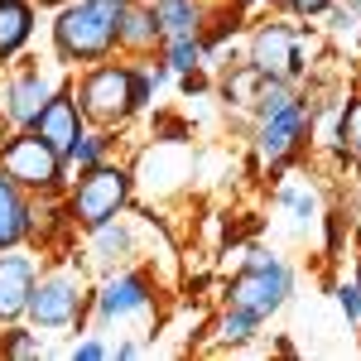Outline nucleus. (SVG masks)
Returning a JSON list of instances; mask_svg holds the SVG:
<instances>
[{
  "label": "nucleus",
  "mask_w": 361,
  "mask_h": 361,
  "mask_svg": "<svg viewBox=\"0 0 361 361\" xmlns=\"http://www.w3.org/2000/svg\"><path fill=\"white\" fill-rule=\"evenodd\" d=\"M121 15L126 0H78L73 10H63L54 25L58 54L63 58H106L111 44L121 39Z\"/></svg>",
  "instance_id": "f257e3e1"
},
{
  "label": "nucleus",
  "mask_w": 361,
  "mask_h": 361,
  "mask_svg": "<svg viewBox=\"0 0 361 361\" xmlns=\"http://www.w3.org/2000/svg\"><path fill=\"white\" fill-rule=\"evenodd\" d=\"M284 294H289V270L270 255H250L241 279L231 284V308H241L250 318H265L284 304Z\"/></svg>",
  "instance_id": "f03ea898"
},
{
  "label": "nucleus",
  "mask_w": 361,
  "mask_h": 361,
  "mask_svg": "<svg viewBox=\"0 0 361 361\" xmlns=\"http://www.w3.org/2000/svg\"><path fill=\"white\" fill-rule=\"evenodd\" d=\"M135 106H140L135 73H126V68H97V73L82 82V116L102 121V126L126 121Z\"/></svg>",
  "instance_id": "7ed1b4c3"
},
{
  "label": "nucleus",
  "mask_w": 361,
  "mask_h": 361,
  "mask_svg": "<svg viewBox=\"0 0 361 361\" xmlns=\"http://www.w3.org/2000/svg\"><path fill=\"white\" fill-rule=\"evenodd\" d=\"M121 202H126V173L111 164H92L87 178L78 183V193H73V217L87 226H106Z\"/></svg>",
  "instance_id": "20e7f679"
},
{
  "label": "nucleus",
  "mask_w": 361,
  "mask_h": 361,
  "mask_svg": "<svg viewBox=\"0 0 361 361\" xmlns=\"http://www.w3.org/2000/svg\"><path fill=\"white\" fill-rule=\"evenodd\" d=\"M0 169H5L15 183H25V188H54V183H58V169H63V154H58L49 140L20 135V140H10V145H5Z\"/></svg>",
  "instance_id": "39448f33"
},
{
  "label": "nucleus",
  "mask_w": 361,
  "mask_h": 361,
  "mask_svg": "<svg viewBox=\"0 0 361 361\" xmlns=\"http://www.w3.org/2000/svg\"><path fill=\"white\" fill-rule=\"evenodd\" d=\"M250 63H255L260 78H279V82H289V78H299V68H304V58H299V39H294L284 25L260 29V34H255V49H250Z\"/></svg>",
  "instance_id": "423d86ee"
},
{
  "label": "nucleus",
  "mask_w": 361,
  "mask_h": 361,
  "mask_svg": "<svg viewBox=\"0 0 361 361\" xmlns=\"http://www.w3.org/2000/svg\"><path fill=\"white\" fill-rule=\"evenodd\" d=\"M78 299H82V284L73 275H54L29 294V313H34L44 328H63V323L78 318Z\"/></svg>",
  "instance_id": "0eeeda50"
},
{
  "label": "nucleus",
  "mask_w": 361,
  "mask_h": 361,
  "mask_svg": "<svg viewBox=\"0 0 361 361\" xmlns=\"http://www.w3.org/2000/svg\"><path fill=\"white\" fill-rule=\"evenodd\" d=\"M34 135L49 140L58 154H68L73 145H78V135H82V106L68 97V92H58V97H49V106L34 116Z\"/></svg>",
  "instance_id": "6e6552de"
},
{
  "label": "nucleus",
  "mask_w": 361,
  "mask_h": 361,
  "mask_svg": "<svg viewBox=\"0 0 361 361\" xmlns=\"http://www.w3.org/2000/svg\"><path fill=\"white\" fill-rule=\"evenodd\" d=\"M304 126H308V111L299 106V102H289V106H279V111H270V116H260V154H265V159H284V154L299 145Z\"/></svg>",
  "instance_id": "1a4fd4ad"
},
{
  "label": "nucleus",
  "mask_w": 361,
  "mask_h": 361,
  "mask_svg": "<svg viewBox=\"0 0 361 361\" xmlns=\"http://www.w3.org/2000/svg\"><path fill=\"white\" fill-rule=\"evenodd\" d=\"M34 294V265L25 255H0V318H20Z\"/></svg>",
  "instance_id": "9d476101"
},
{
  "label": "nucleus",
  "mask_w": 361,
  "mask_h": 361,
  "mask_svg": "<svg viewBox=\"0 0 361 361\" xmlns=\"http://www.w3.org/2000/svg\"><path fill=\"white\" fill-rule=\"evenodd\" d=\"M149 304V284L140 275H126V279H111L106 289H102V318H126V313H135V308Z\"/></svg>",
  "instance_id": "9b49d317"
},
{
  "label": "nucleus",
  "mask_w": 361,
  "mask_h": 361,
  "mask_svg": "<svg viewBox=\"0 0 361 361\" xmlns=\"http://www.w3.org/2000/svg\"><path fill=\"white\" fill-rule=\"evenodd\" d=\"M25 226H29V207L20 197V188H15V178L5 173L0 178V246H15L25 236Z\"/></svg>",
  "instance_id": "f8f14e48"
},
{
  "label": "nucleus",
  "mask_w": 361,
  "mask_h": 361,
  "mask_svg": "<svg viewBox=\"0 0 361 361\" xmlns=\"http://www.w3.org/2000/svg\"><path fill=\"white\" fill-rule=\"evenodd\" d=\"M49 97H54V92H49V82H44L39 73H29V78H20V82L10 87V116L34 126V116L49 106Z\"/></svg>",
  "instance_id": "ddd939ff"
},
{
  "label": "nucleus",
  "mask_w": 361,
  "mask_h": 361,
  "mask_svg": "<svg viewBox=\"0 0 361 361\" xmlns=\"http://www.w3.org/2000/svg\"><path fill=\"white\" fill-rule=\"evenodd\" d=\"M154 25L169 39H188L197 34V5L193 0H154Z\"/></svg>",
  "instance_id": "4468645a"
},
{
  "label": "nucleus",
  "mask_w": 361,
  "mask_h": 361,
  "mask_svg": "<svg viewBox=\"0 0 361 361\" xmlns=\"http://www.w3.org/2000/svg\"><path fill=\"white\" fill-rule=\"evenodd\" d=\"M29 39V5L25 0H0V58L15 54Z\"/></svg>",
  "instance_id": "2eb2a0df"
},
{
  "label": "nucleus",
  "mask_w": 361,
  "mask_h": 361,
  "mask_svg": "<svg viewBox=\"0 0 361 361\" xmlns=\"http://www.w3.org/2000/svg\"><path fill=\"white\" fill-rule=\"evenodd\" d=\"M154 34H159V25H154V10H126V15H121V39H126V44H149V39H154Z\"/></svg>",
  "instance_id": "dca6fc26"
},
{
  "label": "nucleus",
  "mask_w": 361,
  "mask_h": 361,
  "mask_svg": "<svg viewBox=\"0 0 361 361\" xmlns=\"http://www.w3.org/2000/svg\"><path fill=\"white\" fill-rule=\"evenodd\" d=\"M337 140H342V149H347V154L361 164V102H347L342 126H337Z\"/></svg>",
  "instance_id": "f3484780"
},
{
  "label": "nucleus",
  "mask_w": 361,
  "mask_h": 361,
  "mask_svg": "<svg viewBox=\"0 0 361 361\" xmlns=\"http://www.w3.org/2000/svg\"><path fill=\"white\" fill-rule=\"evenodd\" d=\"M197 58H202V49H197L193 34H188V39H173V49H169V68H178V73H193Z\"/></svg>",
  "instance_id": "a211bd4d"
},
{
  "label": "nucleus",
  "mask_w": 361,
  "mask_h": 361,
  "mask_svg": "<svg viewBox=\"0 0 361 361\" xmlns=\"http://www.w3.org/2000/svg\"><path fill=\"white\" fill-rule=\"evenodd\" d=\"M255 323H260V318H250V313H241V308H231V313H226V323H222V337H231V342H246Z\"/></svg>",
  "instance_id": "6ab92c4d"
},
{
  "label": "nucleus",
  "mask_w": 361,
  "mask_h": 361,
  "mask_svg": "<svg viewBox=\"0 0 361 361\" xmlns=\"http://www.w3.org/2000/svg\"><path fill=\"white\" fill-rule=\"evenodd\" d=\"M97 154H102V140H87V135H78V145L68 149L73 164H97Z\"/></svg>",
  "instance_id": "aec40b11"
},
{
  "label": "nucleus",
  "mask_w": 361,
  "mask_h": 361,
  "mask_svg": "<svg viewBox=\"0 0 361 361\" xmlns=\"http://www.w3.org/2000/svg\"><path fill=\"white\" fill-rule=\"evenodd\" d=\"M0 352H5V357H39V342H34V337H10Z\"/></svg>",
  "instance_id": "412c9836"
},
{
  "label": "nucleus",
  "mask_w": 361,
  "mask_h": 361,
  "mask_svg": "<svg viewBox=\"0 0 361 361\" xmlns=\"http://www.w3.org/2000/svg\"><path fill=\"white\" fill-rule=\"evenodd\" d=\"M342 308H347V318H361V284L342 289Z\"/></svg>",
  "instance_id": "4be33fe9"
},
{
  "label": "nucleus",
  "mask_w": 361,
  "mask_h": 361,
  "mask_svg": "<svg viewBox=\"0 0 361 361\" xmlns=\"http://www.w3.org/2000/svg\"><path fill=\"white\" fill-rule=\"evenodd\" d=\"M284 202H289L294 212H304V217L313 212V197H308V193H299V188H289V193H284Z\"/></svg>",
  "instance_id": "5701e85b"
},
{
  "label": "nucleus",
  "mask_w": 361,
  "mask_h": 361,
  "mask_svg": "<svg viewBox=\"0 0 361 361\" xmlns=\"http://www.w3.org/2000/svg\"><path fill=\"white\" fill-rule=\"evenodd\" d=\"M289 10H299V15H318V10H328V0H284Z\"/></svg>",
  "instance_id": "b1692460"
},
{
  "label": "nucleus",
  "mask_w": 361,
  "mask_h": 361,
  "mask_svg": "<svg viewBox=\"0 0 361 361\" xmlns=\"http://www.w3.org/2000/svg\"><path fill=\"white\" fill-rule=\"evenodd\" d=\"M73 357H82V361H97V357H106V347H102V342H82V347H78Z\"/></svg>",
  "instance_id": "393cba45"
},
{
  "label": "nucleus",
  "mask_w": 361,
  "mask_h": 361,
  "mask_svg": "<svg viewBox=\"0 0 361 361\" xmlns=\"http://www.w3.org/2000/svg\"><path fill=\"white\" fill-rule=\"evenodd\" d=\"M44 5H54V0H44Z\"/></svg>",
  "instance_id": "a878e982"
}]
</instances>
